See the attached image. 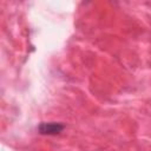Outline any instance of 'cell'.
<instances>
[{
	"label": "cell",
	"mask_w": 151,
	"mask_h": 151,
	"mask_svg": "<svg viewBox=\"0 0 151 151\" xmlns=\"http://www.w3.org/2000/svg\"><path fill=\"white\" fill-rule=\"evenodd\" d=\"M65 129V125L61 123H57V122H42L39 124L38 126V131L40 134H45V136H55L59 134L63 130Z\"/></svg>",
	"instance_id": "cell-1"
}]
</instances>
